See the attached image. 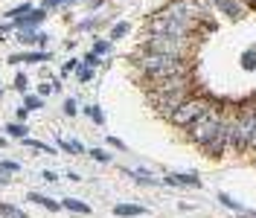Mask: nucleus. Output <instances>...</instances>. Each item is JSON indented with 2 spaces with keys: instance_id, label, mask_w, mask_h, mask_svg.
<instances>
[{
  "instance_id": "41",
  "label": "nucleus",
  "mask_w": 256,
  "mask_h": 218,
  "mask_svg": "<svg viewBox=\"0 0 256 218\" xmlns=\"http://www.w3.org/2000/svg\"><path fill=\"white\" fill-rule=\"evenodd\" d=\"M6 140H9V137H6V134H0V146H6Z\"/></svg>"
},
{
  "instance_id": "22",
  "label": "nucleus",
  "mask_w": 256,
  "mask_h": 218,
  "mask_svg": "<svg viewBox=\"0 0 256 218\" xmlns=\"http://www.w3.org/2000/svg\"><path fill=\"white\" fill-rule=\"evenodd\" d=\"M29 12H32V3H20V6H15V9H9L6 17H9V20H17V17H23V15H29Z\"/></svg>"
},
{
  "instance_id": "12",
  "label": "nucleus",
  "mask_w": 256,
  "mask_h": 218,
  "mask_svg": "<svg viewBox=\"0 0 256 218\" xmlns=\"http://www.w3.org/2000/svg\"><path fill=\"white\" fill-rule=\"evenodd\" d=\"M26 149H32L35 154H58V146H50V143H41V140H32V137H23L20 140Z\"/></svg>"
},
{
  "instance_id": "39",
  "label": "nucleus",
  "mask_w": 256,
  "mask_h": 218,
  "mask_svg": "<svg viewBox=\"0 0 256 218\" xmlns=\"http://www.w3.org/2000/svg\"><path fill=\"white\" fill-rule=\"evenodd\" d=\"M47 44H50V35L41 32V38H38V50H47Z\"/></svg>"
},
{
  "instance_id": "36",
  "label": "nucleus",
  "mask_w": 256,
  "mask_h": 218,
  "mask_svg": "<svg viewBox=\"0 0 256 218\" xmlns=\"http://www.w3.org/2000/svg\"><path fill=\"white\" fill-rule=\"evenodd\" d=\"M52 90H55V84H52V82H50V84H38V93H41V96H50Z\"/></svg>"
},
{
  "instance_id": "18",
  "label": "nucleus",
  "mask_w": 256,
  "mask_h": 218,
  "mask_svg": "<svg viewBox=\"0 0 256 218\" xmlns=\"http://www.w3.org/2000/svg\"><path fill=\"white\" fill-rule=\"evenodd\" d=\"M204 149H207V154H210V157H222L224 151H230V149H227V143H224L222 137H216V140H213L210 146H204Z\"/></svg>"
},
{
  "instance_id": "16",
  "label": "nucleus",
  "mask_w": 256,
  "mask_h": 218,
  "mask_svg": "<svg viewBox=\"0 0 256 218\" xmlns=\"http://www.w3.org/2000/svg\"><path fill=\"white\" fill-rule=\"evenodd\" d=\"M38 38H41L38 29H20V32H17V41L26 44V47H38Z\"/></svg>"
},
{
  "instance_id": "3",
  "label": "nucleus",
  "mask_w": 256,
  "mask_h": 218,
  "mask_svg": "<svg viewBox=\"0 0 256 218\" xmlns=\"http://www.w3.org/2000/svg\"><path fill=\"white\" fill-rule=\"evenodd\" d=\"M146 47L189 61L195 55V50H198V35H184V38H178V35H149L146 38Z\"/></svg>"
},
{
  "instance_id": "17",
  "label": "nucleus",
  "mask_w": 256,
  "mask_h": 218,
  "mask_svg": "<svg viewBox=\"0 0 256 218\" xmlns=\"http://www.w3.org/2000/svg\"><path fill=\"white\" fill-rule=\"evenodd\" d=\"M23 105L29 108V114L32 111H41L44 108V96L41 93H23Z\"/></svg>"
},
{
  "instance_id": "37",
  "label": "nucleus",
  "mask_w": 256,
  "mask_h": 218,
  "mask_svg": "<svg viewBox=\"0 0 256 218\" xmlns=\"http://www.w3.org/2000/svg\"><path fill=\"white\" fill-rule=\"evenodd\" d=\"M41 178H44V181H50V184H55V181H58V175H55V172H50V169H47V172H41Z\"/></svg>"
},
{
  "instance_id": "35",
  "label": "nucleus",
  "mask_w": 256,
  "mask_h": 218,
  "mask_svg": "<svg viewBox=\"0 0 256 218\" xmlns=\"http://www.w3.org/2000/svg\"><path fill=\"white\" fill-rule=\"evenodd\" d=\"M12 184V172H6L3 166H0V186H9Z\"/></svg>"
},
{
  "instance_id": "31",
  "label": "nucleus",
  "mask_w": 256,
  "mask_h": 218,
  "mask_svg": "<svg viewBox=\"0 0 256 218\" xmlns=\"http://www.w3.org/2000/svg\"><path fill=\"white\" fill-rule=\"evenodd\" d=\"M67 3H76V0H41V6L50 12V9H61V6H67Z\"/></svg>"
},
{
  "instance_id": "33",
  "label": "nucleus",
  "mask_w": 256,
  "mask_h": 218,
  "mask_svg": "<svg viewBox=\"0 0 256 218\" xmlns=\"http://www.w3.org/2000/svg\"><path fill=\"white\" fill-rule=\"evenodd\" d=\"M0 166H3L6 172H12V175H17V172H20V163H17V160H0Z\"/></svg>"
},
{
  "instance_id": "15",
  "label": "nucleus",
  "mask_w": 256,
  "mask_h": 218,
  "mask_svg": "<svg viewBox=\"0 0 256 218\" xmlns=\"http://www.w3.org/2000/svg\"><path fill=\"white\" fill-rule=\"evenodd\" d=\"M128 32H131V23H128V20H119V23H114V26H111L108 38H111V41H122Z\"/></svg>"
},
{
  "instance_id": "23",
  "label": "nucleus",
  "mask_w": 256,
  "mask_h": 218,
  "mask_svg": "<svg viewBox=\"0 0 256 218\" xmlns=\"http://www.w3.org/2000/svg\"><path fill=\"white\" fill-rule=\"evenodd\" d=\"M93 70H96V67H87V64H79V67H76V79H79L82 84H85V82H93Z\"/></svg>"
},
{
  "instance_id": "4",
  "label": "nucleus",
  "mask_w": 256,
  "mask_h": 218,
  "mask_svg": "<svg viewBox=\"0 0 256 218\" xmlns=\"http://www.w3.org/2000/svg\"><path fill=\"white\" fill-rule=\"evenodd\" d=\"M210 105H213V99H210L207 93H192V96H187V99L175 108V114H172L166 122L175 125V128H184V131H187L195 119H201V117L207 114Z\"/></svg>"
},
{
  "instance_id": "13",
  "label": "nucleus",
  "mask_w": 256,
  "mask_h": 218,
  "mask_svg": "<svg viewBox=\"0 0 256 218\" xmlns=\"http://www.w3.org/2000/svg\"><path fill=\"white\" fill-rule=\"evenodd\" d=\"M3 134H6L9 140H23V137H29V128L15 119V122H6V125H3Z\"/></svg>"
},
{
  "instance_id": "1",
  "label": "nucleus",
  "mask_w": 256,
  "mask_h": 218,
  "mask_svg": "<svg viewBox=\"0 0 256 218\" xmlns=\"http://www.w3.org/2000/svg\"><path fill=\"white\" fill-rule=\"evenodd\" d=\"M134 67H137V73L143 76L146 84L160 82V79H172V76H187L192 70L189 61L175 58V55H166V52H157V50H149V47H143L134 55Z\"/></svg>"
},
{
  "instance_id": "7",
  "label": "nucleus",
  "mask_w": 256,
  "mask_h": 218,
  "mask_svg": "<svg viewBox=\"0 0 256 218\" xmlns=\"http://www.w3.org/2000/svg\"><path fill=\"white\" fill-rule=\"evenodd\" d=\"M44 20H47V9H44V6H38V9H32L29 15L17 17V20H12V23H15V32H20V29H38Z\"/></svg>"
},
{
  "instance_id": "32",
  "label": "nucleus",
  "mask_w": 256,
  "mask_h": 218,
  "mask_svg": "<svg viewBox=\"0 0 256 218\" xmlns=\"http://www.w3.org/2000/svg\"><path fill=\"white\" fill-rule=\"evenodd\" d=\"M79 114V102L76 99H67L64 102V117H76Z\"/></svg>"
},
{
  "instance_id": "20",
  "label": "nucleus",
  "mask_w": 256,
  "mask_h": 218,
  "mask_svg": "<svg viewBox=\"0 0 256 218\" xmlns=\"http://www.w3.org/2000/svg\"><path fill=\"white\" fill-rule=\"evenodd\" d=\"M0 218H26V213L20 207H15V204H3L0 201Z\"/></svg>"
},
{
  "instance_id": "28",
  "label": "nucleus",
  "mask_w": 256,
  "mask_h": 218,
  "mask_svg": "<svg viewBox=\"0 0 256 218\" xmlns=\"http://www.w3.org/2000/svg\"><path fill=\"white\" fill-rule=\"evenodd\" d=\"M79 64H82V58H67V61H64V67H61V79H64L67 73H76V67H79Z\"/></svg>"
},
{
  "instance_id": "2",
  "label": "nucleus",
  "mask_w": 256,
  "mask_h": 218,
  "mask_svg": "<svg viewBox=\"0 0 256 218\" xmlns=\"http://www.w3.org/2000/svg\"><path fill=\"white\" fill-rule=\"evenodd\" d=\"M222 119H224V105H210L207 108V114L201 117V119H195L189 128H187V137H189V143H195V146H210L216 137H219V131H222Z\"/></svg>"
},
{
  "instance_id": "21",
  "label": "nucleus",
  "mask_w": 256,
  "mask_h": 218,
  "mask_svg": "<svg viewBox=\"0 0 256 218\" xmlns=\"http://www.w3.org/2000/svg\"><path fill=\"white\" fill-rule=\"evenodd\" d=\"M85 117H90L96 125H105V114H102L99 105H85Z\"/></svg>"
},
{
  "instance_id": "9",
  "label": "nucleus",
  "mask_w": 256,
  "mask_h": 218,
  "mask_svg": "<svg viewBox=\"0 0 256 218\" xmlns=\"http://www.w3.org/2000/svg\"><path fill=\"white\" fill-rule=\"evenodd\" d=\"M216 9H219L222 15L233 17V20H239V17L245 15V3H242V0H216Z\"/></svg>"
},
{
  "instance_id": "38",
  "label": "nucleus",
  "mask_w": 256,
  "mask_h": 218,
  "mask_svg": "<svg viewBox=\"0 0 256 218\" xmlns=\"http://www.w3.org/2000/svg\"><path fill=\"white\" fill-rule=\"evenodd\" d=\"M6 32H15V23H12V20H6V23H0V35H6Z\"/></svg>"
},
{
  "instance_id": "25",
  "label": "nucleus",
  "mask_w": 256,
  "mask_h": 218,
  "mask_svg": "<svg viewBox=\"0 0 256 218\" xmlns=\"http://www.w3.org/2000/svg\"><path fill=\"white\" fill-rule=\"evenodd\" d=\"M87 154H90L96 163H111V160H114L111 151H105V149H87Z\"/></svg>"
},
{
  "instance_id": "43",
  "label": "nucleus",
  "mask_w": 256,
  "mask_h": 218,
  "mask_svg": "<svg viewBox=\"0 0 256 218\" xmlns=\"http://www.w3.org/2000/svg\"><path fill=\"white\" fill-rule=\"evenodd\" d=\"M0 96H3V90H0Z\"/></svg>"
},
{
  "instance_id": "19",
  "label": "nucleus",
  "mask_w": 256,
  "mask_h": 218,
  "mask_svg": "<svg viewBox=\"0 0 256 218\" xmlns=\"http://www.w3.org/2000/svg\"><path fill=\"white\" fill-rule=\"evenodd\" d=\"M219 204L227 207V210H233V213H245V207H242L233 195H227V192H219Z\"/></svg>"
},
{
  "instance_id": "26",
  "label": "nucleus",
  "mask_w": 256,
  "mask_h": 218,
  "mask_svg": "<svg viewBox=\"0 0 256 218\" xmlns=\"http://www.w3.org/2000/svg\"><path fill=\"white\" fill-rule=\"evenodd\" d=\"M82 64H87V67H99V64H102V55L90 50V52H85V58H82Z\"/></svg>"
},
{
  "instance_id": "29",
  "label": "nucleus",
  "mask_w": 256,
  "mask_h": 218,
  "mask_svg": "<svg viewBox=\"0 0 256 218\" xmlns=\"http://www.w3.org/2000/svg\"><path fill=\"white\" fill-rule=\"evenodd\" d=\"M15 90H17V93H26V90H29V79H26L23 73L15 76Z\"/></svg>"
},
{
  "instance_id": "8",
  "label": "nucleus",
  "mask_w": 256,
  "mask_h": 218,
  "mask_svg": "<svg viewBox=\"0 0 256 218\" xmlns=\"http://www.w3.org/2000/svg\"><path fill=\"white\" fill-rule=\"evenodd\" d=\"M26 201H29V204H35V207H44L47 213H61V210H64V204H61V201H52V198H50V195H44V192H29V195H26Z\"/></svg>"
},
{
  "instance_id": "14",
  "label": "nucleus",
  "mask_w": 256,
  "mask_h": 218,
  "mask_svg": "<svg viewBox=\"0 0 256 218\" xmlns=\"http://www.w3.org/2000/svg\"><path fill=\"white\" fill-rule=\"evenodd\" d=\"M61 204H64V210H70V213H76V216H90V213H93L90 204H85V201H79V198H61Z\"/></svg>"
},
{
  "instance_id": "11",
  "label": "nucleus",
  "mask_w": 256,
  "mask_h": 218,
  "mask_svg": "<svg viewBox=\"0 0 256 218\" xmlns=\"http://www.w3.org/2000/svg\"><path fill=\"white\" fill-rule=\"evenodd\" d=\"M114 216L117 218H140V216H146V207H140V204H117Z\"/></svg>"
},
{
  "instance_id": "5",
  "label": "nucleus",
  "mask_w": 256,
  "mask_h": 218,
  "mask_svg": "<svg viewBox=\"0 0 256 218\" xmlns=\"http://www.w3.org/2000/svg\"><path fill=\"white\" fill-rule=\"evenodd\" d=\"M50 58H52L50 50H38V47H35V50H29V52H12L6 61L15 67V64H47Z\"/></svg>"
},
{
  "instance_id": "10",
  "label": "nucleus",
  "mask_w": 256,
  "mask_h": 218,
  "mask_svg": "<svg viewBox=\"0 0 256 218\" xmlns=\"http://www.w3.org/2000/svg\"><path fill=\"white\" fill-rule=\"evenodd\" d=\"M125 175H128L134 184H140V186H160V184H163L160 178H154V175L146 172V169H125Z\"/></svg>"
},
{
  "instance_id": "34",
  "label": "nucleus",
  "mask_w": 256,
  "mask_h": 218,
  "mask_svg": "<svg viewBox=\"0 0 256 218\" xmlns=\"http://www.w3.org/2000/svg\"><path fill=\"white\" fill-rule=\"evenodd\" d=\"M108 146H111V149H119V151H125V143H122L119 137H108Z\"/></svg>"
},
{
  "instance_id": "30",
  "label": "nucleus",
  "mask_w": 256,
  "mask_h": 218,
  "mask_svg": "<svg viewBox=\"0 0 256 218\" xmlns=\"http://www.w3.org/2000/svg\"><path fill=\"white\" fill-rule=\"evenodd\" d=\"M55 146H58V151H64V154H76V149H73V140H55Z\"/></svg>"
},
{
  "instance_id": "42",
  "label": "nucleus",
  "mask_w": 256,
  "mask_h": 218,
  "mask_svg": "<svg viewBox=\"0 0 256 218\" xmlns=\"http://www.w3.org/2000/svg\"><path fill=\"white\" fill-rule=\"evenodd\" d=\"M242 3H245V6H254L256 0H242Z\"/></svg>"
},
{
  "instance_id": "40",
  "label": "nucleus",
  "mask_w": 256,
  "mask_h": 218,
  "mask_svg": "<svg viewBox=\"0 0 256 218\" xmlns=\"http://www.w3.org/2000/svg\"><path fill=\"white\" fill-rule=\"evenodd\" d=\"M251 149L256 151V128H254V134H251Z\"/></svg>"
},
{
  "instance_id": "6",
  "label": "nucleus",
  "mask_w": 256,
  "mask_h": 218,
  "mask_svg": "<svg viewBox=\"0 0 256 218\" xmlns=\"http://www.w3.org/2000/svg\"><path fill=\"white\" fill-rule=\"evenodd\" d=\"M163 184L166 186H192V189H201L204 186L201 175H195V172H172V175L163 178Z\"/></svg>"
},
{
  "instance_id": "27",
  "label": "nucleus",
  "mask_w": 256,
  "mask_h": 218,
  "mask_svg": "<svg viewBox=\"0 0 256 218\" xmlns=\"http://www.w3.org/2000/svg\"><path fill=\"white\" fill-rule=\"evenodd\" d=\"M242 67H245V70H256V50H248V52L242 55Z\"/></svg>"
},
{
  "instance_id": "24",
  "label": "nucleus",
  "mask_w": 256,
  "mask_h": 218,
  "mask_svg": "<svg viewBox=\"0 0 256 218\" xmlns=\"http://www.w3.org/2000/svg\"><path fill=\"white\" fill-rule=\"evenodd\" d=\"M93 52L111 55V38H96V41H93Z\"/></svg>"
}]
</instances>
